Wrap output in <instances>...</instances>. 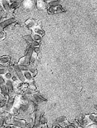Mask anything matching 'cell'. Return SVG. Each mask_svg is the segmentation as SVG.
<instances>
[{
	"instance_id": "6da1fadb",
	"label": "cell",
	"mask_w": 97,
	"mask_h": 128,
	"mask_svg": "<svg viewBox=\"0 0 97 128\" xmlns=\"http://www.w3.org/2000/svg\"><path fill=\"white\" fill-rule=\"evenodd\" d=\"M14 66V74L15 75L17 76L18 80L20 82H26V80H25V78H24V74H23V72L20 70V68L18 66V64H14L13 65Z\"/></svg>"
},
{
	"instance_id": "7a4b0ae2",
	"label": "cell",
	"mask_w": 97,
	"mask_h": 128,
	"mask_svg": "<svg viewBox=\"0 0 97 128\" xmlns=\"http://www.w3.org/2000/svg\"><path fill=\"white\" fill-rule=\"evenodd\" d=\"M16 22V19L14 18H9L6 19H4L0 22V29H4L8 26H10L12 24Z\"/></svg>"
},
{
	"instance_id": "3957f363",
	"label": "cell",
	"mask_w": 97,
	"mask_h": 128,
	"mask_svg": "<svg viewBox=\"0 0 97 128\" xmlns=\"http://www.w3.org/2000/svg\"><path fill=\"white\" fill-rule=\"evenodd\" d=\"M10 61H11V58L9 56H6V55L1 56V57H0V66H4V65H6V64L10 63Z\"/></svg>"
},
{
	"instance_id": "277c9868",
	"label": "cell",
	"mask_w": 97,
	"mask_h": 128,
	"mask_svg": "<svg viewBox=\"0 0 97 128\" xmlns=\"http://www.w3.org/2000/svg\"><path fill=\"white\" fill-rule=\"evenodd\" d=\"M23 74H24V78H25L26 82H31L33 81V74H32L30 70L23 71Z\"/></svg>"
},
{
	"instance_id": "5b68a950",
	"label": "cell",
	"mask_w": 97,
	"mask_h": 128,
	"mask_svg": "<svg viewBox=\"0 0 97 128\" xmlns=\"http://www.w3.org/2000/svg\"><path fill=\"white\" fill-rule=\"evenodd\" d=\"M1 4H2V6L5 11L10 10V2L8 1V0H2Z\"/></svg>"
},
{
	"instance_id": "8992f818",
	"label": "cell",
	"mask_w": 97,
	"mask_h": 128,
	"mask_svg": "<svg viewBox=\"0 0 97 128\" xmlns=\"http://www.w3.org/2000/svg\"><path fill=\"white\" fill-rule=\"evenodd\" d=\"M37 6L40 10H44L47 7V3L45 0H37Z\"/></svg>"
},
{
	"instance_id": "52a82bcc",
	"label": "cell",
	"mask_w": 97,
	"mask_h": 128,
	"mask_svg": "<svg viewBox=\"0 0 97 128\" xmlns=\"http://www.w3.org/2000/svg\"><path fill=\"white\" fill-rule=\"evenodd\" d=\"M0 94L3 95L4 97H6V98H8V90H7L6 84H4V85H2L0 86Z\"/></svg>"
},
{
	"instance_id": "ba28073f",
	"label": "cell",
	"mask_w": 97,
	"mask_h": 128,
	"mask_svg": "<svg viewBox=\"0 0 97 128\" xmlns=\"http://www.w3.org/2000/svg\"><path fill=\"white\" fill-rule=\"evenodd\" d=\"M34 4V0H23V1H22L23 6L26 7V8L33 7Z\"/></svg>"
},
{
	"instance_id": "9c48e42d",
	"label": "cell",
	"mask_w": 97,
	"mask_h": 128,
	"mask_svg": "<svg viewBox=\"0 0 97 128\" xmlns=\"http://www.w3.org/2000/svg\"><path fill=\"white\" fill-rule=\"evenodd\" d=\"M63 2V0H52L49 2L48 3V6H60V4Z\"/></svg>"
},
{
	"instance_id": "30bf717a",
	"label": "cell",
	"mask_w": 97,
	"mask_h": 128,
	"mask_svg": "<svg viewBox=\"0 0 97 128\" xmlns=\"http://www.w3.org/2000/svg\"><path fill=\"white\" fill-rule=\"evenodd\" d=\"M23 38L25 39L28 43H31L34 41L33 38H32V34H26L25 36H23Z\"/></svg>"
},
{
	"instance_id": "8fae6325",
	"label": "cell",
	"mask_w": 97,
	"mask_h": 128,
	"mask_svg": "<svg viewBox=\"0 0 97 128\" xmlns=\"http://www.w3.org/2000/svg\"><path fill=\"white\" fill-rule=\"evenodd\" d=\"M32 38H33L34 41L38 42H41V40H42V36L38 34H34L33 35H32Z\"/></svg>"
},
{
	"instance_id": "7c38bea8",
	"label": "cell",
	"mask_w": 97,
	"mask_h": 128,
	"mask_svg": "<svg viewBox=\"0 0 97 128\" xmlns=\"http://www.w3.org/2000/svg\"><path fill=\"white\" fill-rule=\"evenodd\" d=\"M26 25L27 26V27H29V28H32V27H34L35 26V22L34 20H32V19H29L28 21H26Z\"/></svg>"
},
{
	"instance_id": "4fadbf2b",
	"label": "cell",
	"mask_w": 97,
	"mask_h": 128,
	"mask_svg": "<svg viewBox=\"0 0 97 128\" xmlns=\"http://www.w3.org/2000/svg\"><path fill=\"white\" fill-rule=\"evenodd\" d=\"M18 66L22 72L26 70H29V65H25V64H18Z\"/></svg>"
},
{
	"instance_id": "5bb4252c",
	"label": "cell",
	"mask_w": 97,
	"mask_h": 128,
	"mask_svg": "<svg viewBox=\"0 0 97 128\" xmlns=\"http://www.w3.org/2000/svg\"><path fill=\"white\" fill-rule=\"evenodd\" d=\"M34 31H35V34H38L39 35H44L45 34V32H44V30L42 29H41V28H38V27H36L34 29Z\"/></svg>"
},
{
	"instance_id": "9a60e30c",
	"label": "cell",
	"mask_w": 97,
	"mask_h": 128,
	"mask_svg": "<svg viewBox=\"0 0 97 128\" xmlns=\"http://www.w3.org/2000/svg\"><path fill=\"white\" fill-rule=\"evenodd\" d=\"M20 6V3L18 2H12L10 3V10H15Z\"/></svg>"
},
{
	"instance_id": "2e32d148",
	"label": "cell",
	"mask_w": 97,
	"mask_h": 128,
	"mask_svg": "<svg viewBox=\"0 0 97 128\" xmlns=\"http://www.w3.org/2000/svg\"><path fill=\"white\" fill-rule=\"evenodd\" d=\"M48 11L49 14H55L56 13V7L54 6H48Z\"/></svg>"
},
{
	"instance_id": "e0dca14e",
	"label": "cell",
	"mask_w": 97,
	"mask_h": 128,
	"mask_svg": "<svg viewBox=\"0 0 97 128\" xmlns=\"http://www.w3.org/2000/svg\"><path fill=\"white\" fill-rule=\"evenodd\" d=\"M6 78H4V76H2V74H0V86L2 85H4V84H6Z\"/></svg>"
},
{
	"instance_id": "ac0fdd59",
	"label": "cell",
	"mask_w": 97,
	"mask_h": 128,
	"mask_svg": "<svg viewBox=\"0 0 97 128\" xmlns=\"http://www.w3.org/2000/svg\"><path fill=\"white\" fill-rule=\"evenodd\" d=\"M6 72H7L6 66H1L0 67V74L3 75L4 74H6Z\"/></svg>"
},
{
	"instance_id": "d6986e66",
	"label": "cell",
	"mask_w": 97,
	"mask_h": 128,
	"mask_svg": "<svg viewBox=\"0 0 97 128\" xmlns=\"http://www.w3.org/2000/svg\"><path fill=\"white\" fill-rule=\"evenodd\" d=\"M12 74L11 73H10V72H6V74H4V78H6V80H8V79H11V78H12Z\"/></svg>"
},
{
	"instance_id": "ffe728a7",
	"label": "cell",
	"mask_w": 97,
	"mask_h": 128,
	"mask_svg": "<svg viewBox=\"0 0 97 128\" xmlns=\"http://www.w3.org/2000/svg\"><path fill=\"white\" fill-rule=\"evenodd\" d=\"M6 38V33L3 30H0V40H2Z\"/></svg>"
},
{
	"instance_id": "44dd1931",
	"label": "cell",
	"mask_w": 97,
	"mask_h": 128,
	"mask_svg": "<svg viewBox=\"0 0 97 128\" xmlns=\"http://www.w3.org/2000/svg\"><path fill=\"white\" fill-rule=\"evenodd\" d=\"M34 53L37 54L38 55V54L40 53V48H39V46H34Z\"/></svg>"
},
{
	"instance_id": "7402d4cb",
	"label": "cell",
	"mask_w": 97,
	"mask_h": 128,
	"mask_svg": "<svg viewBox=\"0 0 97 128\" xmlns=\"http://www.w3.org/2000/svg\"><path fill=\"white\" fill-rule=\"evenodd\" d=\"M67 128H76V127L74 125H72V124H69V125L67 126Z\"/></svg>"
},
{
	"instance_id": "603a6c76",
	"label": "cell",
	"mask_w": 97,
	"mask_h": 128,
	"mask_svg": "<svg viewBox=\"0 0 97 128\" xmlns=\"http://www.w3.org/2000/svg\"><path fill=\"white\" fill-rule=\"evenodd\" d=\"M46 2H50V1H52V0H45Z\"/></svg>"
},
{
	"instance_id": "cb8c5ba5",
	"label": "cell",
	"mask_w": 97,
	"mask_h": 128,
	"mask_svg": "<svg viewBox=\"0 0 97 128\" xmlns=\"http://www.w3.org/2000/svg\"><path fill=\"white\" fill-rule=\"evenodd\" d=\"M0 1H2V0H0Z\"/></svg>"
},
{
	"instance_id": "d4e9b609",
	"label": "cell",
	"mask_w": 97,
	"mask_h": 128,
	"mask_svg": "<svg viewBox=\"0 0 97 128\" xmlns=\"http://www.w3.org/2000/svg\"></svg>"
}]
</instances>
